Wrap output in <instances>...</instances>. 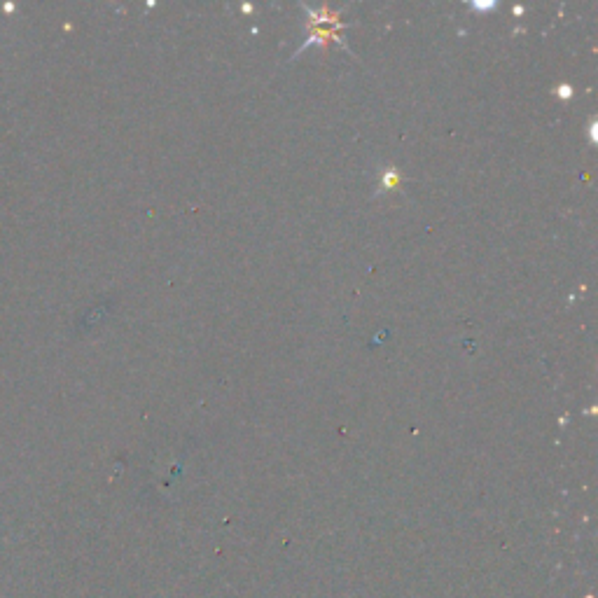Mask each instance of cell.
Segmentation results:
<instances>
[{
    "instance_id": "1",
    "label": "cell",
    "mask_w": 598,
    "mask_h": 598,
    "mask_svg": "<svg viewBox=\"0 0 598 598\" xmlns=\"http://www.w3.org/2000/svg\"><path fill=\"white\" fill-rule=\"evenodd\" d=\"M475 8H479V10H489V8H493V3H475Z\"/></svg>"
},
{
    "instance_id": "2",
    "label": "cell",
    "mask_w": 598,
    "mask_h": 598,
    "mask_svg": "<svg viewBox=\"0 0 598 598\" xmlns=\"http://www.w3.org/2000/svg\"><path fill=\"white\" fill-rule=\"evenodd\" d=\"M559 92H563V94H561V96H563V99H568V96H570V89H568V87H563V89H559Z\"/></svg>"
}]
</instances>
